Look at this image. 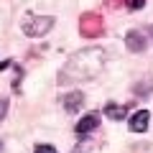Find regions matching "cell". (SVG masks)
<instances>
[{
  "mask_svg": "<svg viewBox=\"0 0 153 153\" xmlns=\"http://www.w3.org/2000/svg\"><path fill=\"white\" fill-rule=\"evenodd\" d=\"M102 28H105V21H102V16H97V13H84L82 21H79V31H82L84 36H89V38L100 36Z\"/></svg>",
  "mask_w": 153,
  "mask_h": 153,
  "instance_id": "cell-3",
  "label": "cell"
},
{
  "mask_svg": "<svg viewBox=\"0 0 153 153\" xmlns=\"http://www.w3.org/2000/svg\"><path fill=\"white\" fill-rule=\"evenodd\" d=\"M5 115H8V97H0V123L5 120Z\"/></svg>",
  "mask_w": 153,
  "mask_h": 153,
  "instance_id": "cell-13",
  "label": "cell"
},
{
  "mask_svg": "<svg viewBox=\"0 0 153 153\" xmlns=\"http://www.w3.org/2000/svg\"><path fill=\"white\" fill-rule=\"evenodd\" d=\"M54 26V18L51 16H26V21L21 23L23 33L31 38H38V36H46Z\"/></svg>",
  "mask_w": 153,
  "mask_h": 153,
  "instance_id": "cell-2",
  "label": "cell"
},
{
  "mask_svg": "<svg viewBox=\"0 0 153 153\" xmlns=\"http://www.w3.org/2000/svg\"><path fill=\"white\" fill-rule=\"evenodd\" d=\"M105 66V51L102 49H84L69 59V64L59 71V84H74V82H87L100 74Z\"/></svg>",
  "mask_w": 153,
  "mask_h": 153,
  "instance_id": "cell-1",
  "label": "cell"
},
{
  "mask_svg": "<svg viewBox=\"0 0 153 153\" xmlns=\"http://www.w3.org/2000/svg\"><path fill=\"white\" fill-rule=\"evenodd\" d=\"M125 49L133 51V54H143V51L148 49V33L138 31V28L128 31V36H125Z\"/></svg>",
  "mask_w": 153,
  "mask_h": 153,
  "instance_id": "cell-4",
  "label": "cell"
},
{
  "mask_svg": "<svg viewBox=\"0 0 153 153\" xmlns=\"http://www.w3.org/2000/svg\"><path fill=\"white\" fill-rule=\"evenodd\" d=\"M146 33H148V36H151V41H153V26H151V28H148V31H146Z\"/></svg>",
  "mask_w": 153,
  "mask_h": 153,
  "instance_id": "cell-14",
  "label": "cell"
},
{
  "mask_svg": "<svg viewBox=\"0 0 153 153\" xmlns=\"http://www.w3.org/2000/svg\"><path fill=\"white\" fill-rule=\"evenodd\" d=\"M151 92H153V79H146V82H138L135 87H133V94H135V97H148Z\"/></svg>",
  "mask_w": 153,
  "mask_h": 153,
  "instance_id": "cell-9",
  "label": "cell"
},
{
  "mask_svg": "<svg viewBox=\"0 0 153 153\" xmlns=\"http://www.w3.org/2000/svg\"><path fill=\"white\" fill-rule=\"evenodd\" d=\"M105 117H110V120H123L128 115V105H117V102H107L105 105Z\"/></svg>",
  "mask_w": 153,
  "mask_h": 153,
  "instance_id": "cell-8",
  "label": "cell"
},
{
  "mask_svg": "<svg viewBox=\"0 0 153 153\" xmlns=\"http://www.w3.org/2000/svg\"><path fill=\"white\" fill-rule=\"evenodd\" d=\"M100 123H102L100 112H89V115H84L82 120H79V123L74 125V130H76V135H87V133L97 130V128H100Z\"/></svg>",
  "mask_w": 153,
  "mask_h": 153,
  "instance_id": "cell-5",
  "label": "cell"
},
{
  "mask_svg": "<svg viewBox=\"0 0 153 153\" xmlns=\"http://www.w3.org/2000/svg\"><path fill=\"white\" fill-rule=\"evenodd\" d=\"M33 153H59V151H56L54 146H46V143H41V146L33 148Z\"/></svg>",
  "mask_w": 153,
  "mask_h": 153,
  "instance_id": "cell-10",
  "label": "cell"
},
{
  "mask_svg": "<svg viewBox=\"0 0 153 153\" xmlns=\"http://www.w3.org/2000/svg\"><path fill=\"white\" fill-rule=\"evenodd\" d=\"M89 148H92V143H89V138H84V143H79V146H76L71 153H87Z\"/></svg>",
  "mask_w": 153,
  "mask_h": 153,
  "instance_id": "cell-11",
  "label": "cell"
},
{
  "mask_svg": "<svg viewBox=\"0 0 153 153\" xmlns=\"http://www.w3.org/2000/svg\"><path fill=\"white\" fill-rule=\"evenodd\" d=\"M61 102H64V110H66L69 115H76L79 110L84 107V94H82V92H69V94L61 97Z\"/></svg>",
  "mask_w": 153,
  "mask_h": 153,
  "instance_id": "cell-7",
  "label": "cell"
},
{
  "mask_svg": "<svg viewBox=\"0 0 153 153\" xmlns=\"http://www.w3.org/2000/svg\"><path fill=\"white\" fill-rule=\"evenodd\" d=\"M148 125H151V112L148 110H138V112H133L130 120H128V128L133 133H146Z\"/></svg>",
  "mask_w": 153,
  "mask_h": 153,
  "instance_id": "cell-6",
  "label": "cell"
},
{
  "mask_svg": "<svg viewBox=\"0 0 153 153\" xmlns=\"http://www.w3.org/2000/svg\"><path fill=\"white\" fill-rule=\"evenodd\" d=\"M0 151H3V140H0Z\"/></svg>",
  "mask_w": 153,
  "mask_h": 153,
  "instance_id": "cell-15",
  "label": "cell"
},
{
  "mask_svg": "<svg viewBox=\"0 0 153 153\" xmlns=\"http://www.w3.org/2000/svg\"><path fill=\"white\" fill-rule=\"evenodd\" d=\"M125 5L130 8V10H140V8L146 5V0H125Z\"/></svg>",
  "mask_w": 153,
  "mask_h": 153,
  "instance_id": "cell-12",
  "label": "cell"
}]
</instances>
